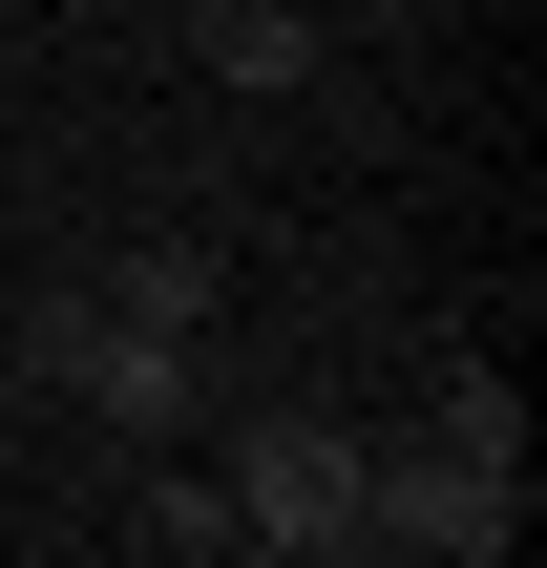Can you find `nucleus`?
<instances>
[{
	"label": "nucleus",
	"mask_w": 547,
	"mask_h": 568,
	"mask_svg": "<svg viewBox=\"0 0 547 568\" xmlns=\"http://www.w3.org/2000/svg\"><path fill=\"white\" fill-rule=\"evenodd\" d=\"M506 527H527V443H401V464H358V548L506 568Z\"/></svg>",
	"instance_id": "obj_1"
},
{
	"label": "nucleus",
	"mask_w": 547,
	"mask_h": 568,
	"mask_svg": "<svg viewBox=\"0 0 547 568\" xmlns=\"http://www.w3.org/2000/svg\"><path fill=\"white\" fill-rule=\"evenodd\" d=\"M42 400H84V422H126V443H169V400H190V337H148V316H105V295H42L21 337H0Z\"/></svg>",
	"instance_id": "obj_2"
},
{
	"label": "nucleus",
	"mask_w": 547,
	"mask_h": 568,
	"mask_svg": "<svg viewBox=\"0 0 547 568\" xmlns=\"http://www.w3.org/2000/svg\"><path fill=\"white\" fill-rule=\"evenodd\" d=\"M211 506H232V548H358V443H337V422H295V400H274V422H232V485H211Z\"/></svg>",
	"instance_id": "obj_3"
},
{
	"label": "nucleus",
	"mask_w": 547,
	"mask_h": 568,
	"mask_svg": "<svg viewBox=\"0 0 547 568\" xmlns=\"http://www.w3.org/2000/svg\"><path fill=\"white\" fill-rule=\"evenodd\" d=\"M190 63L274 105V84H316V21H295V0H190Z\"/></svg>",
	"instance_id": "obj_4"
},
{
	"label": "nucleus",
	"mask_w": 547,
	"mask_h": 568,
	"mask_svg": "<svg viewBox=\"0 0 547 568\" xmlns=\"http://www.w3.org/2000/svg\"><path fill=\"white\" fill-rule=\"evenodd\" d=\"M84 295L148 316V337H190V316H211V253H126V274H84Z\"/></svg>",
	"instance_id": "obj_5"
}]
</instances>
